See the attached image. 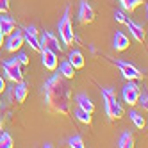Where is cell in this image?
<instances>
[{
	"label": "cell",
	"mask_w": 148,
	"mask_h": 148,
	"mask_svg": "<svg viewBox=\"0 0 148 148\" xmlns=\"http://www.w3.org/2000/svg\"><path fill=\"white\" fill-rule=\"evenodd\" d=\"M5 91V80L2 79V75H0V93H4Z\"/></svg>",
	"instance_id": "29"
},
{
	"label": "cell",
	"mask_w": 148,
	"mask_h": 148,
	"mask_svg": "<svg viewBox=\"0 0 148 148\" xmlns=\"http://www.w3.org/2000/svg\"><path fill=\"white\" fill-rule=\"evenodd\" d=\"M0 107H2V102H0Z\"/></svg>",
	"instance_id": "33"
},
{
	"label": "cell",
	"mask_w": 148,
	"mask_h": 148,
	"mask_svg": "<svg viewBox=\"0 0 148 148\" xmlns=\"http://www.w3.org/2000/svg\"><path fill=\"white\" fill-rule=\"evenodd\" d=\"M25 32H30V34H38V30H36V27H32V25H30V27H27V29H25Z\"/></svg>",
	"instance_id": "30"
},
{
	"label": "cell",
	"mask_w": 148,
	"mask_h": 148,
	"mask_svg": "<svg viewBox=\"0 0 148 148\" xmlns=\"http://www.w3.org/2000/svg\"><path fill=\"white\" fill-rule=\"evenodd\" d=\"M125 25L129 27L130 34L134 36V39L137 41V43H143V41H145V30H143V27H139L137 23L130 22V20H127V22H125Z\"/></svg>",
	"instance_id": "13"
},
{
	"label": "cell",
	"mask_w": 148,
	"mask_h": 148,
	"mask_svg": "<svg viewBox=\"0 0 148 148\" xmlns=\"http://www.w3.org/2000/svg\"><path fill=\"white\" fill-rule=\"evenodd\" d=\"M16 61H18L20 66H27V64H29V57H27V54H20V56L16 57Z\"/></svg>",
	"instance_id": "26"
},
{
	"label": "cell",
	"mask_w": 148,
	"mask_h": 148,
	"mask_svg": "<svg viewBox=\"0 0 148 148\" xmlns=\"http://www.w3.org/2000/svg\"><path fill=\"white\" fill-rule=\"evenodd\" d=\"M23 41L36 52H41V45H39V39H38V34H30V32H25L23 36Z\"/></svg>",
	"instance_id": "18"
},
{
	"label": "cell",
	"mask_w": 148,
	"mask_h": 148,
	"mask_svg": "<svg viewBox=\"0 0 148 148\" xmlns=\"http://www.w3.org/2000/svg\"><path fill=\"white\" fill-rule=\"evenodd\" d=\"M39 45H41V50L47 48V50H52V52H56V54H59L61 52V47H59V41L54 34H50V32H45L43 36H41L39 39Z\"/></svg>",
	"instance_id": "8"
},
{
	"label": "cell",
	"mask_w": 148,
	"mask_h": 148,
	"mask_svg": "<svg viewBox=\"0 0 148 148\" xmlns=\"http://www.w3.org/2000/svg\"><path fill=\"white\" fill-rule=\"evenodd\" d=\"M68 145L71 146V148H84L86 145H84V139L80 136H73V137H70L68 139Z\"/></svg>",
	"instance_id": "24"
},
{
	"label": "cell",
	"mask_w": 148,
	"mask_h": 148,
	"mask_svg": "<svg viewBox=\"0 0 148 148\" xmlns=\"http://www.w3.org/2000/svg\"><path fill=\"white\" fill-rule=\"evenodd\" d=\"M16 29V22L11 16H0V32L4 36H9Z\"/></svg>",
	"instance_id": "12"
},
{
	"label": "cell",
	"mask_w": 148,
	"mask_h": 148,
	"mask_svg": "<svg viewBox=\"0 0 148 148\" xmlns=\"http://www.w3.org/2000/svg\"><path fill=\"white\" fill-rule=\"evenodd\" d=\"M116 64H118L120 71L123 73V77L127 80H139L141 79V71L137 70L136 66H132L130 62H123V61H116Z\"/></svg>",
	"instance_id": "5"
},
{
	"label": "cell",
	"mask_w": 148,
	"mask_h": 148,
	"mask_svg": "<svg viewBox=\"0 0 148 148\" xmlns=\"http://www.w3.org/2000/svg\"><path fill=\"white\" fill-rule=\"evenodd\" d=\"M79 20L82 23H91L95 20V11L93 7L86 2V0H80V11H79Z\"/></svg>",
	"instance_id": "10"
},
{
	"label": "cell",
	"mask_w": 148,
	"mask_h": 148,
	"mask_svg": "<svg viewBox=\"0 0 148 148\" xmlns=\"http://www.w3.org/2000/svg\"><path fill=\"white\" fill-rule=\"evenodd\" d=\"M118 146H120V148H132V146H134V137H132V134H130V132H125V134L120 137Z\"/></svg>",
	"instance_id": "19"
},
{
	"label": "cell",
	"mask_w": 148,
	"mask_h": 148,
	"mask_svg": "<svg viewBox=\"0 0 148 148\" xmlns=\"http://www.w3.org/2000/svg\"><path fill=\"white\" fill-rule=\"evenodd\" d=\"M77 103H79V107H80V109H84V111H88V112L93 114V111H95V103L91 102V98L88 97V95L80 93L79 97H77Z\"/></svg>",
	"instance_id": "16"
},
{
	"label": "cell",
	"mask_w": 148,
	"mask_h": 148,
	"mask_svg": "<svg viewBox=\"0 0 148 148\" xmlns=\"http://www.w3.org/2000/svg\"><path fill=\"white\" fill-rule=\"evenodd\" d=\"M59 73L64 79H73V77H75V68L70 64V61H62L61 66H59Z\"/></svg>",
	"instance_id": "17"
},
{
	"label": "cell",
	"mask_w": 148,
	"mask_h": 148,
	"mask_svg": "<svg viewBox=\"0 0 148 148\" xmlns=\"http://www.w3.org/2000/svg\"><path fill=\"white\" fill-rule=\"evenodd\" d=\"M27 93H29V89H27V84L23 82V80H20V82H14V88H13V98L18 102V103H22V102H25V98H27Z\"/></svg>",
	"instance_id": "11"
},
{
	"label": "cell",
	"mask_w": 148,
	"mask_h": 148,
	"mask_svg": "<svg viewBox=\"0 0 148 148\" xmlns=\"http://www.w3.org/2000/svg\"><path fill=\"white\" fill-rule=\"evenodd\" d=\"M59 36L62 39V43L66 45H71L73 39H75V36H73V27H71V22H70V7L64 9V16L61 18L59 22Z\"/></svg>",
	"instance_id": "3"
},
{
	"label": "cell",
	"mask_w": 148,
	"mask_h": 148,
	"mask_svg": "<svg viewBox=\"0 0 148 148\" xmlns=\"http://www.w3.org/2000/svg\"><path fill=\"white\" fill-rule=\"evenodd\" d=\"M25 43L23 41V34L20 32V30H13L11 34H9V39L5 41V50L7 52H16V50H20L22 48V45Z\"/></svg>",
	"instance_id": "7"
},
{
	"label": "cell",
	"mask_w": 148,
	"mask_h": 148,
	"mask_svg": "<svg viewBox=\"0 0 148 148\" xmlns=\"http://www.w3.org/2000/svg\"><path fill=\"white\" fill-rule=\"evenodd\" d=\"M102 97L105 100V112H107L109 120L123 118V107L116 100V93L112 89H102Z\"/></svg>",
	"instance_id": "2"
},
{
	"label": "cell",
	"mask_w": 148,
	"mask_h": 148,
	"mask_svg": "<svg viewBox=\"0 0 148 148\" xmlns=\"http://www.w3.org/2000/svg\"><path fill=\"white\" fill-rule=\"evenodd\" d=\"M45 100L47 105L62 116L70 114V86L62 75H54L45 82Z\"/></svg>",
	"instance_id": "1"
},
{
	"label": "cell",
	"mask_w": 148,
	"mask_h": 148,
	"mask_svg": "<svg viewBox=\"0 0 148 148\" xmlns=\"http://www.w3.org/2000/svg\"><path fill=\"white\" fill-rule=\"evenodd\" d=\"M129 45H130V41H129V38H127L123 32H116L114 34V48L118 50V52L127 50V48H129Z\"/></svg>",
	"instance_id": "15"
},
{
	"label": "cell",
	"mask_w": 148,
	"mask_h": 148,
	"mask_svg": "<svg viewBox=\"0 0 148 148\" xmlns=\"http://www.w3.org/2000/svg\"><path fill=\"white\" fill-rule=\"evenodd\" d=\"M11 146H13V137H11V134L4 132L2 136H0V148H11Z\"/></svg>",
	"instance_id": "23"
},
{
	"label": "cell",
	"mask_w": 148,
	"mask_h": 148,
	"mask_svg": "<svg viewBox=\"0 0 148 148\" xmlns=\"http://www.w3.org/2000/svg\"><path fill=\"white\" fill-rule=\"evenodd\" d=\"M123 100L129 103V105H136L137 103V98H139V88L136 86L132 80H129V84L123 88Z\"/></svg>",
	"instance_id": "6"
},
{
	"label": "cell",
	"mask_w": 148,
	"mask_h": 148,
	"mask_svg": "<svg viewBox=\"0 0 148 148\" xmlns=\"http://www.w3.org/2000/svg\"><path fill=\"white\" fill-rule=\"evenodd\" d=\"M120 2H121L123 9H127V11H134L137 5L143 4V0H120Z\"/></svg>",
	"instance_id": "21"
},
{
	"label": "cell",
	"mask_w": 148,
	"mask_h": 148,
	"mask_svg": "<svg viewBox=\"0 0 148 148\" xmlns=\"http://www.w3.org/2000/svg\"><path fill=\"white\" fill-rule=\"evenodd\" d=\"M9 11V0H0V14H5Z\"/></svg>",
	"instance_id": "27"
},
{
	"label": "cell",
	"mask_w": 148,
	"mask_h": 148,
	"mask_svg": "<svg viewBox=\"0 0 148 148\" xmlns=\"http://www.w3.org/2000/svg\"><path fill=\"white\" fill-rule=\"evenodd\" d=\"M0 130H2V118H0Z\"/></svg>",
	"instance_id": "32"
},
{
	"label": "cell",
	"mask_w": 148,
	"mask_h": 148,
	"mask_svg": "<svg viewBox=\"0 0 148 148\" xmlns=\"http://www.w3.org/2000/svg\"><path fill=\"white\" fill-rule=\"evenodd\" d=\"M75 116H77V120L80 121V123H84V125H91V112H88V111H84V109H77L75 111Z\"/></svg>",
	"instance_id": "20"
},
{
	"label": "cell",
	"mask_w": 148,
	"mask_h": 148,
	"mask_svg": "<svg viewBox=\"0 0 148 148\" xmlns=\"http://www.w3.org/2000/svg\"><path fill=\"white\" fill-rule=\"evenodd\" d=\"M114 20H116L118 23H125V22H127V16H125L121 11H116V13H114Z\"/></svg>",
	"instance_id": "28"
},
{
	"label": "cell",
	"mask_w": 148,
	"mask_h": 148,
	"mask_svg": "<svg viewBox=\"0 0 148 148\" xmlns=\"http://www.w3.org/2000/svg\"><path fill=\"white\" fill-rule=\"evenodd\" d=\"M2 45H4V34L0 32V47H2Z\"/></svg>",
	"instance_id": "31"
},
{
	"label": "cell",
	"mask_w": 148,
	"mask_h": 148,
	"mask_svg": "<svg viewBox=\"0 0 148 148\" xmlns=\"http://www.w3.org/2000/svg\"><path fill=\"white\" fill-rule=\"evenodd\" d=\"M137 103L141 105V109H143V111H146V109H148V95H146V93L139 95V98H137Z\"/></svg>",
	"instance_id": "25"
},
{
	"label": "cell",
	"mask_w": 148,
	"mask_h": 148,
	"mask_svg": "<svg viewBox=\"0 0 148 148\" xmlns=\"http://www.w3.org/2000/svg\"><path fill=\"white\" fill-rule=\"evenodd\" d=\"M130 120L137 129H145V116H141L139 112H130Z\"/></svg>",
	"instance_id": "22"
},
{
	"label": "cell",
	"mask_w": 148,
	"mask_h": 148,
	"mask_svg": "<svg viewBox=\"0 0 148 148\" xmlns=\"http://www.w3.org/2000/svg\"><path fill=\"white\" fill-rule=\"evenodd\" d=\"M68 61H70V64L75 68V70L84 68V56H82L80 50H71L70 56H68Z\"/></svg>",
	"instance_id": "14"
},
{
	"label": "cell",
	"mask_w": 148,
	"mask_h": 148,
	"mask_svg": "<svg viewBox=\"0 0 148 148\" xmlns=\"http://www.w3.org/2000/svg\"><path fill=\"white\" fill-rule=\"evenodd\" d=\"M4 71H5V75L9 80H13V82H20V80H23V73H22V66L18 64V61L16 57L14 59H9V61H4Z\"/></svg>",
	"instance_id": "4"
},
{
	"label": "cell",
	"mask_w": 148,
	"mask_h": 148,
	"mask_svg": "<svg viewBox=\"0 0 148 148\" xmlns=\"http://www.w3.org/2000/svg\"><path fill=\"white\" fill-rule=\"evenodd\" d=\"M41 62H43V66L50 71H54L59 64V59H57V54L56 52H52V50H47L43 48L41 50Z\"/></svg>",
	"instance_id": "9"
}]
</instances>
